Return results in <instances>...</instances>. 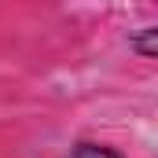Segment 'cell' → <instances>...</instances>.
Returning a JSON list of instances; mask_svg holds the SVG:
<instances>
[{"instance_id":"obj_1","label":"cell","mask_w":158,"mask_h":158,"mask_svg":"<svg viewBox=\"0 0 158 158\" xmlns=\"http://www.w3.org/2000/svg\"><path fill=\"white\" fill-rule=\"evenodd\" d=\"M59 158H129V155L114 143H103V140H74Z\"/></svg>"},{"instance_id":"obj_2","label":"cell","mask_w":158,"mask_h":158,"mask_svg":"<svg viewBox=\"0 0 158 158\" xmlns=\"http://www.w3.org/2000/svg\"><path fill=\"white\" fill-rule=\"evenodd\" d=\"M129 52L136 59H155V52H158V26L155 22H147L140 30H129Z\"/></svg>"}]
</instances>
